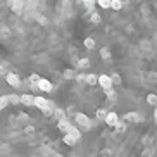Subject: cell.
Returning <instances> with one entry per match:
<instances>
[{"mask_svg": "<svg viewBox=\"0 0 157 157\" xmlns=\"http://www.w3.org/2000/svg\"><path fill=\"white\" fill-rule=\"evenodd\" d=\"M35 105H36L38 109H42V111H47V109L50 107V104H48V100H47V98L35 97Z\"/></svg>", "mask_w": 157, "mask_h": 157, "instance_id": "7a4b0ae2", "label": "cell"}, {"mask_svg": "<svg viewBox=\"0 0 157 157\" xmlns=\"http://www.w3.org/2000/svg\"><path fill=\"white\" fill-rule=\"evenodd\" d=\"M85 2H86V4H88V5H92V4H93V2H95V0H85Z\"/></svg>", "mask_w": 157, "mask_h": 157, "instance_id": "1f68e13d", "label": "cell"}, {"mask_svg": "<svg viewBox=\"0 0 157 157\" xmlns=\"http://www.w3.org/2000/svg\"><path fill=\"white\" fill-rule=\"evenodd\" d=\"M40 76H38V74H31V76H29V83H33V86H36L38 83H40Z\"/></svg>", "mask_w": 157, "mask_h": 157, "instance_id": "9a60e30c", "label": "cell"}, {"mask_svg": "<svg viewBox=\"0 0 157 157\" xmlns=\"http://www.w3.org/2000/svg\"><path fill=\"white\" fill-rule=\"evenodd\" d=\"M88 64H90V62H88L86 59H81V60L78 62V66H79V67H88Z\"/></svg>", "mask_w": 157, "mask_h": 157, "instance_id": "cb8c5ba5", "label": "cell"}, {"mask_svg": "<svg viewBox=\"0 0 157 157\" xmlns=\"http://www.w3.org/2000/svg\"><path fill=\"white\" fill-rule=\"evenodd\" d=\"M76 79H78V81H85V76H83V74H78V76H76Z\"/></svg>", "mask_w": 157, "mask_h": 157, "instance_id": "f546056e", "label": "cell"}, {"mask_svg": "<svg viewBox=\"0 0 157 157\" xmlns=\"http://www.w3.org/2000/svg\"><path fill=\"white\" fill-rule=\"evenodd\" d=\"M64 143H66V145H74L76 140H74L73 136H69V135H66V136H64Z\"/></svg>", "mask_w": 157, "mask_h": 157, "instance_id": "d6986e66", "label": "cell"}, {"mask_svg": "<svg viewBox=\"0 0 157 157\" xmlns=\"http://www.w3.org/2000/svg\"><path fill=\"white\" fill-rule=\"evenodd\" d=\"M5 98H7V102H9V104H21L17 95H7Z\"/></svg>", "mask_w": 157, "mask_h": 157, "instance_id": "2e32d148", "label": "cell"}, {"mask_svg": "<svg viewBox=\"0 0 157 157\" xmlns=\"http://www.w3.org/2000/svg\"><path fill=\"white\" fill-rule=\"evenodd\" d=\"M54 112H56V114H57V116H59V117H60V121H62V119H66V117H64V112L60 111V109H56V111H54Z\"/></svg>", "mask_w": 157, "mask_h": 157, "instance_id": "83f0119b", "label": "cell"}, {"mask_svg": "<svg viewBox=\"0 0 157 157\" xmlns=\"http://www.w3.org/2000/svg\"><path fill=\"white\" fill-rule=\"evenodd\" d=\"M85 47H86V48H93V47H95V40H93V38H85Z\"/></svg>", "mask_w": 157, "mask_h": 157, "instance_id": "ac0fdd59", "label": "cell"}, {"mask_svg": "<svg viewBox=\"0 0 157 157\" xmlns=\"http://www.w3.org/2000/svg\"><path fill=\"white\" fill-rule=\"evenodd\" d=\"M73 76H74V73H73L71 69H66V71H64V78L69 79V78H73Z\"/></svg>", "mask_w": 157, "mask_h": 157, "instance_id": "484cf974", "label": "cell"}, {"mask_svg": "<svg viewBox=\"0 0 157 157\" xmlns=\"http://www.w3.org/2000/svg\"><path fill=\"white\" fill-rule=\"evenodd\" d=\"M69 128H71V123L67 119H62V121H59V129H62L64 133H67L69 131Z\"/></svg>", "mask_w": 157, "mask_h": 157, "instance_id": "ba28073f", "label": "cell"}, {"mask_svg": "<svg viewBox=\"0 0 157 157\" xmlns=\"http://www.w3.org/2000/svg\"><path fill=\"white\" fill-rule=\"evenodd\" d=\"M97 116L100 117V119H105V116H107V111H104V109H98L97 111Z\"/></svg>", "mask_w": 157, "mask_h": 157, "instance_id": "7402d4cb", "label": "cell"}, {"mask_svg": "<svg viewBox=\"0 0 157 157\" xmlns=\"http://www.w3.org/2000/svg\"><path fill=\"white\" fill-rule=\"evenodd\" d=\"M114 128L117 129V131H119V133H123V131H124V129H126V126H123V124H119V123H117V124H116Z\"/></svg>", "mask_w": 157, "mask_h": 157, "instance_id": "4316f807", "label": "cell"}, {"mask_svg": "<svg viewBox=\"0 0 157 157\" xmlns=\"http://www.w3.org/2000/svg\"><path fill=\"white\" fill-rule=\"evenodd\" d=\"M76 121H78V124L79 126H83V128H90V119H88L85 114H76Z\"/></svg>", "mask_w": 157, "mask_h": 157, "instance_id": "5b68a950", "label": "cell"}, {"mask_svg": "<svg viewBox=\"0 0 157 157\" xmlns=\"http://www.w3.org/2000/svg\"><path fill=\"white\" fill-rule=\"evenodd\" d=\"M85 81H86L88 85H97L98 83V78L95 76V74H88V76H85Z\"/></svg>", "mask_w": 157, "mask_h": 157, "instance_id": "30bf717a", "label": "cell"}, {"mask_svg": "<svg viewBox=\"0 0 157 157\" xmlns=\"http://www.w3.org/2000/svg\"><path fill=\"white\" fill-rule=\"evenodd\" d=\"M16 4H12V7H16V10H19L21 9V0H14Z\"/></svg>", "mask_w": 157, "mask_h": 157, "instance_id": "f1b7e54d", "label": "cell"}, {"mask_svg": "<svg viewBox=\"0 0 157 157\" xmlns=\"http://www.w3.org/2000/svg\"><path fill=\"white\" fill-rule=\"evenodd\" d=\"M5 78H7V83H9L10 86H19V83H21L19 78H17V74H14V73H9Z\"/></svg>", "mask_w": 157, "mask_h": 157, "instance_id": "8992f818", "label": "cell"}, {"mask_svg": "<svg viewBox=\"0 0 157 157\" xmlns=\"http://www.w3.org/2000/svg\"><path fill=\"white\" fill-rule=\"evenodd\" d=\"M147 102L150 104V105H157V95H154V93L147 95Z\"/></svg>", "mask_w": 157, "mask_h": 157, "instance_id": "e0dca14e", "label": "cell"}, {"mask_svg": "<svg viewBox=\"0 0 157 157\" xmlns=\"http://www.w3.org/2000/svg\"><path fill=\"white\" fill-rule=\"evenodd\" d=\"M124 119H126V121H133V123H136V121H138L140 117H138L136 114H135V112H128V114L124 116Z\"/></svg>", "mask_w": 157, "mask_h": 157, "instance_id": "4fadbf2b", "label": "cell"}, {"mask_svg": "<svg viewBox=\"0 0 157 157\" xmlns=\"http://www.w3.org/2000/svg\"><path fill=\"white\" fill-rule=\"evenodd\" d=\"M66 135H69V136H73L74 140H79V136H81V133H79L78 129L74 128V126H71V128H69V131H67Z\"/></svg>", "mask_w": 157, "mask_h": 157, "instance_id": "9c48e42d", "label": "cell"}, {"mask_svg": "<svg viewBox=\"0 0 157 157\" xmlns=\"http://www.w3.org/2000/svg\"><path fill=\"white\" fill-rule=\"evenodd\" d=\"M24 133H26V135H33V133H35V128H33V126H26V128H24Z\"/></svg>", "mask_w": 157, "mask_h": 157, "instance_id": "d4e9b609", "label": "cell"}, {"mask_svg": "<svg viewBox=\"0 0 157 157\" xmlns=\"http://www.w3.org/2000/svg\"><path fill=\"white\" fill-rule=\"evenodd\" d=\"M105 95H107L109 98H111V100H114V98H116V92L112 90V88H109V90H105Z\"/></svg>", "mask_w": 157, "mask_h": 157, "instance_id": "44dd1931", "label": "cell"}, {"mask_svg": "<svg viewBox=\"0 0 157 157\" xmlns=\"http://www.w3.org/2000/svg\"><path fill=\"white\" fill-rule=\"evenodd\" d=\"M111 9L121 10L123 9V2H121V0H111Z\"/></svg>", "mask_w": 157, "mask_h": 157, "instance_id": "8fae6325", "label": "cell"}, {"mask_svg": "<svg viewBox=\"0 0 157 157\" xmlns=\"http://www.w3.org/2000/svg\"><path fill=\"white\" fill-rule=\"evenodd\" d=\"M90 19H92V23H100V14H97V12H92Z\"/></svg>", "mask_w": 157, "mask_h": 157, "instance_id": "ffe728a7", "label": "cell"}, {"mask_svg": "<svg viewBox=\"0 0 157 157\" xmlns=\"http://www.w3.org/2000/svg\"><path fill=\"white\" fill-rule=\"evenodd\" d=\"M154 117H155V121H157V109H155V112H154Z\"/></svg>", "mask_w": 157, "mask_h": 157, "instance_id": "d6a6232c", "label": "cell"}, {"mask_svg": "<svg viewBox=\"0 0 157 157\" xmlns=\"http://www.w3.org/2000/svg\"><path fill=\"white\" fill-rule=\"evenodd\" d=\"M7 104H9V102H7V98H5V97H0V111H2V109H4Z\"/></svg>", "mask_w": 157, "mask_h": 157, "instance_id": "603a6c76", "label": "cell"}, {"mask_svg": "<svg viewBox=\"0 0 157 157\" xmlns=\"http://www.w3.org/2000/svg\"><path fill=\"white\" fill-rule=\"evenodd\" d=\"M0 74H5V69H4V66H0Z\"/></svg>", "mask_w": 157, "mask_h": 157, "instance_id": "4dcf8cb0", "label": "cell"}, {"mask_svg": "<svg viewBox=\"0 0 157 157\" xmlns=\"http://www.w3.org/2000/svg\"><path fill=\"white\" fill-rule=\"evenodd\" d=\"M105 123H107L109 126H116L117 123H119V117H117V114H116V112H107Z\"/></svg>", "mask_w": 157, "mask_h": 157, "instance_id": "277c9868", "label": "cell"}, {"mask_svg": "<svg viewBox=\"0 0 157 157\" xmlns=\"http://www.w3.org/2000/svg\"><path fill=\"white\" fill-rule=\"evenodd\" d=\"M38 86H40V90L42 92H52V83L48 81V79H40V83H38Z\"/></svg>", "mask_w": 157, "mask_h": 157, "instance_id": "52a82bcc", "label": "cell"}, {"mask_svg": "<svg viewBox=\"0 0 157 157\" xmlns=\"http://www.w3.org/2000/svg\"><path fill=\"white\" fill-rule=\"evenodd\" d=\"M97 4L102 9H111V0H97Z\"/></svg>", "mask_w": 157, "mask_h": 157, "instance_id": "5bb4252c", "label": "cell"}, {"mask_svg": "<svg viewBox=\"0 0 157 157\" xmlns=\"http://www.w3.org/2000/svg\"><path fill=\"white\" fill-rule=\"evenodd\" d=\"M98 85H100L104 90H109V88H112V78L107 76V74H100V76H98Z\"/></svg>", "mask_w": 157, "mask_h": 157, "instance_id": "6da1fadb", "label": "cell"}, {"mask_svg": "<svg viewBox=\"0 0 157 157\" xmlns=\"http://www.w3.org/2000/svg\"><path fill=\"white\" fill-rule=\"evenodd\" d=\"M100 57L104 60H109L111 59V50H109V48H105V47H104V48H102L100 50Z\"/></svg>", "mask_w": 157, "mask_h": 157, "instance_id": "7c38bea8", "label": "cell"}, {"mask_svg": "<svg viewBox=\"0 0 157 157\" xmlns=\"http://www.w3.org/2000/svg\"><path fill=\"white\" fill-rule=\"evenodd\" d=\"M19 102L23 104V105H35V97L33 95H28V93H24V95H21L19 97Z\"/></svg>", "mask_w": 157, "mask_h": 157, "instance_id": "3957f363", "label": "cell"}]
</instances>
